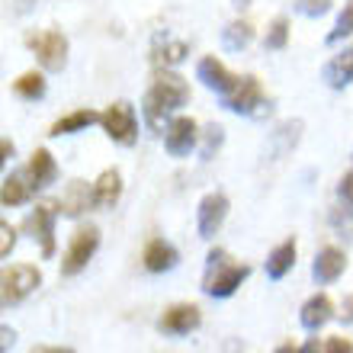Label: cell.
Instances as JSON below:
<instances>
[{
    "label": "cell",
    "mask_w": 353,
    "mask_h": 353,
    "mask_svg": "<svg viewBox=\"0 0 353 353\" xmlns=\"http://www.w3.org/2000/svg\"><path fill=\"white\" fill-rule=\"evenodd\" d=\"M186 100H190V84H186L183 77L168 71V68L158 71L148 93H145V119H148V125L151 129H161L164 116L176 112Z\"/></svg>",
    "instance_id": "obj_1"
},
{
    "label": "cell",
    "mask_w": 353,
    "mask_h": 353,
    "mask_svg": "<svg viewBox=\"0 0 353 353\" xmlns=\"http://www.w3.org/2000/svg\"><path fill=\"white\" fill-rule=\"evenodd\" d=\"M251 276L248 263H228L222 248H212L205 257V276H203V292L212 299H228L238 292L244 279Z\"/></svg>",
    "instance_id": "obj_2"
},
{
    "label": "cell",
    "mask_w": 353,
    "mask_h": 353,
    "mask_svg": "<svg viewBox=\"0 0 353 353\" xmlns=\"http://www.w3.org/2000/svg\"><path fill=\"white\" fill-rule=\"evenodd\" d=\"M97 248H100V228H97V225L77 228L71 244H68L65 257H61V276H77V273L93 261Z\"/></svg>",
    "instance_id": "obj_3"
},
{
    "label": "cell",
    "mask_w": 353,
    "mask_h": 353,
    "mask_svg": "<svg viewBox=\"0 0 353 353\" xmlns=\"http://www.w3.org/2000/svg\"><path fill=\"white\" fill-rule=\"evenodd\" d=\"M222 106L232 112H241V116H263V112H270V100H263L261 81L254 74H244L232 93H225Z\"/></svg>",
    "instance_id": "obj_4"
},
{
    "label": "cell",
    "mask_w": 353,
    "mask_h": 353,
    "mask_svg": "<svg viewBox=\"0 0 353 353\" xmlns=\"http://www.w3.org/2000/svg\"><path fill=\"white\" fill-rule=\"evenodd\" d=\"M100 125L116 145H135V139H139V116H135V106L125 100L106 106Z\"/></svg>",
    "instance_id": "obj_5"
},
{
    "label": "cell",
    "mask_w": 353,
    "mask_h": 353,
    "mask_svg": "<svg viewBox=\"0 0 353 353\" xmlns=\"http://www.w3.org/2000/svg\"><path fill=\"white\" fill-rule=\"evenodd\" d=\"M26 46L36 52L39 65L46 68V71H61L68 65V39L58 29L32 32V36H26Z\"/></svg>",
    "instance_id": "obj_6"
},
{
    "label": "cell",
    "mask_w": 353,
    "mask_h": 353,
    "mask_svg": "<svg viewBox=\"0 0 353 353\" xmlns=\"http://www.w3.org/2000/svg\"><path fill=\"white\" fill-rule=\"evenodd\" d=\"M3 305H19L26 296H32L39 286H42V273L39 267H29V263H17V267L3 270Z\"/></svg>",
    "instance_id": "obj_7"
},
{
    "label": "cell",
    "mask_w": 353,
    "mask_h": 353,
    "mask_svg": "<svg viewBox=\"0 0 353 353\" xmlns=\"http://www.w3.org/2000/svg\"><path fill=\"white\" fill-rule=\"evenodd\" d=\"M55 219H58V209L52 203L36 205L26 219V232L32 234V241H39L46 261L48 257H55Z\"/></svg>",
    "instance_id": "obj_8"
},
{
    "label": "cell",
    "mask_w": 353,
    "mask_h": 353,
    "mask_svg": "<svg viewBox=\"0 0 353 353\" xmlns=\"http://www.w3.org/2000/svg\"><path fill=\"white\" fill-rule=\"evenodd\" d=\"M196 139H199V132H196V122L190 116H174L164 129V148L170 158H186L196 148Z\"/></svg>",
    "instance_id": "obj_9"
},
{
    "label": "cell",
    "mask_w": 353,
    "mask_h": 353,
    "mask_svg": "<svg viewBox=\"0 0 353 353\" xmlns=\"http://www.w3.org/2000/svg\"><path fill=\"white\" fill-rule=\"evenodd\" d=\"M203 325V315H199V308L190 305V302H180V305H170L164 315L158 318V331L161 334H174V337H183L190 331Z\"/></svg>",
    "instance_id": "obj_10"
},
{
    "label": "cell",
    "mask_w": 353,
    "mask_h": 353,
    "mask_svg": "<svg viewBox=\"0 0 353 353\" xmlns=\"http://www.w3.org/2000/svg\"><path fill=\"white\" fill-rule=\"evenodd\" d=\"M225 215H228V196L225 193H209L203 196V203L196 209V222H199V238H215L222 228Z\"/></svg>",
    "instance_id": "obj_11"
},
{
    "label": "cell",
    "mask_w": 353,
    "mask_h": 353,
    "mask_svg": "<svg viewBox=\"0 0 353 353\" xmlns=\"http://www.w3.org/2000/svg\"><path fill=\"white\" fill-rule=\"evenodd\" d=\"M196 74H199V81H203L209 90L219 93V97L232 93L234 87H238V81H241V77L232 74V71H228L215 55H205L203 61H199V68H196Z\"/></svg>",
    "instance_id": "obj_12"
},
{
    "label": "cell",
    "mask_w": 353,
    "mask_h": 353,
    "mask_svg": "<svg viewBox=\"0 0 353 353\" xmlns=\"http://www.w3.org/2000/svg\"><path fill=\"white\" fill-rule=\"evenodd\" d=\"M299 139H302V119L279 122L267 139V158L270 161H283L286 154H292V148L299 145Z\"/></svg>",
    "instance_id": "obj_13"
},
{
    "label": "cell",
    "mask_w": 353,
    "mask_h": 353,
    "mask_svg": "<svg viewBox=\"0 0 353 353\" xmlns=\"http://www.w3.org/2000/svg\"><path fill=\"white\" fill-rule=\"evenodd\" d=\"M347 270V254L341 248H321L315 254V263H312V279L327 286V283H334L341 279V273Z\"/></svg>",
    "instance_id": "obj_14"
},
{
    "label": "cell",
    "mask_w": 353,
    "mask_h": 353,
    "mask_svg": "<svg viewBox=\"0 0 353 353\" xmlns=\"http://www.w3.org/2000/svg\"><path fill=\"white\" fill-rule=\"evenodd\" d=\"M26 180L32 183V190H46L48 183L58 180V164L48 148L32 151V158H29V164H26Z\"/></svg>",
    "instance_id": "obj_15"
},
{
    "label": "cell",
    "mask_w": 353,
    "mask_h": 353,
    "mask_svg": "<svg viewBox=\"0 0 353 353\" xmlns=\"http://www.w3.org/2000/svg\"><path fill=\"white\" fill-rule=\"evenodd\" d=\"M141 261H145V270H148V273H168V270L176 267L180 254H176V248L170 241H164V238H151V241L145 244Z\"/></svg>",
    "instance_id": "obj_16"
},
{
    "label": "cell",
    "mask_w": 353,
    "mask_h": 353,
    "mask_svg": "<svg viewBox=\"0 0 353 353\" xmlns=\"http://www.w3.org/2000/svg\"><path fill=\"white\" fill-rule=\"evenodd\" d=\"M87 205H93V186H87L84 180H71L65 186L61 199H58V212L68 215V219H77Z\"/></svg>",
    "instance_id": "obj_17"
},
{
    "label": "cell",
    "mask_w": 353,
    "mask_h": 353,
    "mask_svg": "<svg viewBox=\"0 0 353 353\" xmlns=\"http://www.w3.org/2000/svg\"><path fill=\"white\" fill-rule=\"evenodd\" d=\"M331 318H334V302H331L325 292L312 296L305 305H302V312H299V321H302L305 331H318V327H325Z\"/></svg>",
    "instance_id": "obj_18"
},
{
    "label": "cell",
    "mask_w": 353,
    "mask_h": 353,
    "mask_svg": "<svg viewBox=\"0 0 353 353\" xmlns=\"http://www.w3.org/2000/svg\"><path fill=\"white\" fill-rule=\"evenodd\" d=\"M119 196H122V174L116 168L103 170L97 176V183H93V205L97 209H112L119 203Z\"/></svg>",
    "instance_id": "obj_19"
},
{
    "label": "cell",
    "mask_w": 353,
    "mask_h": 353,
    "mask_svg": "<svg viewBox=\"0 0 353 353\" xmlns=\"http://www.w3.org/2000/svg\"><path fill=\"white\" fill-rule=\"evenodd\" d=\"M325 81H327V87H334V90H344V87L353 84V46H347L341 55H334L327 61Z\"/></svg>",
    "instance_id": "obj_20"
},
{
    "label": "cell",
    "mask_w": 353,
    "mask_h": 353,
    "mask_svg": "<svg viewBox=\"0 0 353 353\" xmlns=\"http://www.w3.org/2000/svg\"><path fill=\"white\" fill-rule=\"evenodd\" d=\"M100 119H103V112L74 110V112H68V116H61V119L52 125V132H48V135H55V139H61V135H74V132L90 129L93 122H100Z\"/></svg>",
    "instance_id": "obj_21"
},
{
    "label": "cell",
    "mask_w": 353,
    "mask_h": 353,
    "mask_svg": "<svg viewBox=\"0 0 353 353\" xmlns=\"http://www.w3.org/2000/svg\"><path fill=\"white\" fill-rule=\"evenodd\" d=\"M292 267H296V241L289 238V241L276 244V248L270 251L267 267H263V270H267V276H270V279H283Z\"/></svg>",
    "instance_id": "obj_22"
},
{
    "label": "cell",
    "mask_w": 353,
    "mask_h": 353,
    "mask_svg": "<svg viewBox=\"0 0 353 353\" xmlns=\"http://www.w3.org/2000/svg\"><path fill=\"white\" fill-rule=\"evenodd\" d=\"M29 190H32V183H26L19 174L3 176V183H0V203H3V209L23 205L29 199Z\"/></svg>",
    "instance_id": "obj_23"
},
{
    "label": "cell",
    "mask_w": 353,
    "mask_h": 353,
    "mask_svg": "<svg viewBox=\"0 0 353 353\" xmlns=\"http://www.w3.org/2000/svg\"><path fill=\"white\" fill-rule=\"evenodd\" d=\"M222 42L228 52H244V48L254 42V26L251 23H244V19H234V23H228L222 32Z\"/></svg>",
    "instance_id": "obj_24"
},
{
    "label": "cell",
    "mask_w": 353,
    "mask_h": 353,
    "mask_svg": "<svg viewBox=\"0 0 353 353\" xmlns=\"http://www.w3.org/2000/svg\"><path fill=\"white\" fill-rule=\"evenodd\" d=\"M13 93L23 97V100H42L46 97V77L42 71H26L13 81Z\"/></svg>",
    "instance_id": "obj_25"
},
{
    "label": "cell",
    "mask_w": 353,
    "mask_h": 353,
    "mask_svg": "<svg viewBox=\"0 0 353 353\" xmlns=\"http://www.w3.org/2000/svg\"><path fill=\"white\" fill-rule=\"evenodd\" d=\"M286 42H289V19L286 17H276L273 23H270L267 36H263V48L279 52V48H286Z\"/></svg>",
    "instance_id": "obj_26"
},
{
    "label": "cell",
    "mask_w": 353,
    "mask_h": 353,
    "mask_svg": "<svg viewBox=\"0 0 353 353\" xmlns=\"http://www.w3.org/2000/svg\"><path fill=\"white\" fill-rule=\"evenodd\" d=\"M186 42H176V39H164V48H154V61L158 65H180L186 58Z\"/></svg>",
    "instance_id": "obj_27"
},
{
    "label": "cell",
    "mask_w": 353,
    "mask_h": 353,
    "mask_svg": "<svg viewBox=\"0 0 353 353\" xmlns=\"http://www.w3.org/2000/svg\"><path fill=\"white\" fill-rule=\"evenodd\" d=\"M347 36H353V0H347L344 3V10H341L334 29L327 32V42L334 46V42H341V39H347Z\"/></svg>",
    "instance_id": "obj_28"
},
{
    "label": "cell",
    "mask_w": 353,
    "mask_h": 353,
    "mask_svg": "<svg viewBox=\"0 0 353 353\" xmlns=\"http://www.w3.org/2000/svg\"><path fill=\"white\" fill-rule=\"evenodd\" d=\"M222 141H225V129L219 122H209L203 132V161H212L215 151L222 148Z\"/></svg>",
    "instance_id": "obj_29"
},
{
    "label": "cell",
    "mask_w": 353,
    "mask_h": 353,
    "mask_svg": "<svg viewBox=\"0 0 353 353\" xmlns=\"http://www.w3.org/2000/svg\"><path fill=\"white\" fill-rule=\"evenodd\" d=\"M13 244H17V228H13L10 222H0V257H3V261L10 257Z\"/></svg>",
    "instance_id": "obj_30"
},
{
    "label": "cell",
    "mask_w": 353,
    "mask_h": 353,
    "mask_svg": "<svg viewBox=\"0 0 353 353\" xmlns=\"http://www.w3.org/2000/svg\"><path fill=\"white\" fill-rule=\"evenodd\" d=\"M296 3L299 13H305V17H325L331 10V0H296Z\"/></svg>",
    "instance_id": "obj_31"
},
{
    "label": "cell",
    "mask_w": 353,
    "mask_h": 353,
    "mask_svg": "<svg viewBox=\"0 0 353 353\" xmlns=\"http://www.w3.org/2000/svg\"><path fill=\"white\" fill-rule=\"evenodd\" d=\"M337 196L350 205V212H353V170H347V174L341 176V183H337Z\"/></svg>",
    "instance_id": "obj_32"
},
{
    "label": "cell",
    "mask_w": 353,
    "mask_h": 353,
    "mask_svg": "<svg viewBox=\"0 0 353 353\" xmlns=\"http://www.w3.org/2000/svg\"><path fill=\"white\" fill-rule=\"evenodd\" d=\"M325 353H353V344L347 337H331L325 344Z\"/></svg>",
    "instance_id": "obj_33"
},
{
    "label": "cell",
    "mask_w": 353,
    "mask_h": 353,
    "mask_svg": "<svg viewBox=\"0 0 353 353\" xmlns=\"http://www.w3.org/2000/svg\"><path fill=\"white\" fill-rule=\"evenodd\" d=\"M341 321H344V325H353V296H347L344 305H341Z\"/></svg>",
    "instance_id": "obj_34"
},
{
    "label": "cell",
    "mask_w": 353,
    "mask_h": 353,
    "mask_svg": "<svg viewBox=\"0 0 353 353\" xmlns=\"http://www.w3.org/2000/svg\"><path fill=\"white\" fill-rule=\"evenodd\" d=\"M0 337H3V341H0V353H7L10 347H13V341H17V334H13V331H10V327L3 325V331H0Z\"/></svg>",
    "instance_id": "obj_35"
},
{
    "label": "cell",
    "mask_w": 353,
    "mask_h": 353,
    "mask_svg": "<svg viewBox=\"0 0 353 353\" xmlns=\"http://www.w3.org/2000/svg\"><path fill=\"white\" fill-rule=\"evenodd\" d=\"M299 353H325V347L318 344V337H308L305 344L299 347Z\"/></svg>",
    "instance_id": "obj_36"
},
{
    "label": "cell",
    "mask_w": 353,
    "mask_h": 353,
    "mask_svg": "<svg viewBox=\"0 0 353 353\" xmlns=\"http://www.w3.org/2000/svg\"><path fill=\"white\" fill-rule=\"evenodd\" d=\"M29 353H74V350H68V347H48V344H42V347H32Z\"/></svg>",
    "instance_id": "obj_37"
},
{
    "label": "cell",
    "mask_w": 353,
    "mask_h": 353,
    "mask_svg": "<svg viewBox=\"0 0 353 353\" xmlns=\"http://www.w3.org/2000/svg\"><path fill=\"white\" fill-rule=\"evenodd\" d=\"M273 353H299V347L292 344V341H286V344H279V347H276V350H273Z\"/></svg>",
    "instance_id": "obj_38"
},
{
    "label": "cell",
    "mask_w": 353,
    "mask_h": 353,
    "mask_svg": "<svg viewBox=\"0 0 353 353\" xmlns=\"http://www.w3.org/2000/svg\"><path fill=\"white\" fill-rule=\"evenodd\" d=\"M13 3H17L19 13H26V10H32V3H36V0H13Z\"/></svg>",
    "instance_id": "obj_39"
},
{
    "label": "cell",
    "mask_w": 353,
    "mask_h": 353,
    "mask_svg": "<svg viewBox=\"0 0 353 353\" xmlns=\"http://www.w3.org/2000/svg\"><path fill=\"white\" fill-rule=\"evenodd\" d=\"M3 158H13V141H10V139H3Z\"/></svg>",
    "instance_id": "obj_40"
},
{
    "label": "cell",
    "mask_w": 353,
    "mask_h": 353,
    "mask_svg": "<svg viewBox=\"0 0 353 353\" xmlns=\"http://www.w3.org/2000/svg\"><path fill=\"white\" fill-rule=\"evenodd\" d=\"M248 3H251V0H238V7H248Z\"/></svg>",
    "instance_id": "obj_41"
}]
</instances>
